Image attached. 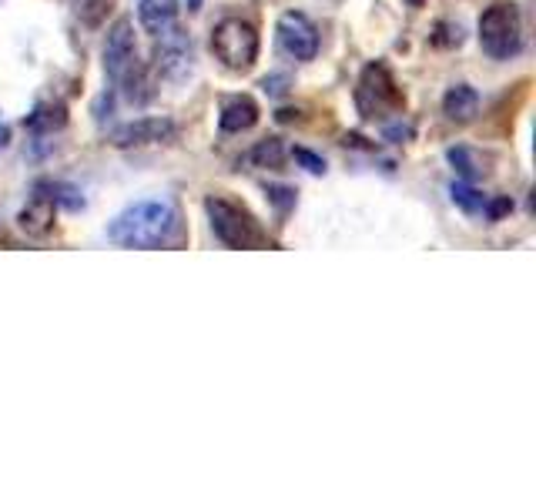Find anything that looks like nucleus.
<instances>
[{
  "mask_svg": "<svg viewBox=\"0 0 536 502\" xmlns=\"http://www.w3.org/2000/svg\"><path fill=\"white\" fill-rule=\"evenodd\" d=\"M108 238L121 248H165L178 238V211L168 201H138L111 221Z\"/></svg>",
  "mask_w": 536,
  "mask_h": 502,
  "instance_id": "obj_1",
  "label": "nucleus"
},
{
  "mask_svg": "<svg viewBox=\"0 0 536 502\" xmlns=\"http://www.w3.org/2000/svg\"><path fill=\"white\" fill-rule=\"evenodd\" d=\"M205 211H208V218H212V228L222 245L228 248H265L268 245V235L248 208L215 195L205 201Z\"/></svg>",
  "mask_w": 536,
  "mask_h": 502,
  "instance_id": "obj_2",
  "label": "nucleus"
},
{
  "mask_svg": "<svg viewBox=\"0 0 536 502\" xmlns=\"http://www.w3.org/2000/svg\"><path fill=\"white\" fill-rule=\"evenodd\" d=\"M480 44L483 51L496 57V61H506V57L520 54L523 47V21L516 4H493L490 11H483L480 17Z\"/></svg>",
  "mask_w": 536,
  "mask_h": 502,
  "instance_id": "obj_3",
  "label": "nucleus"
},
{
  "mask_svg": "<svg viewBox=\"0 0 536 502\" xmlns=\"http://www.w3.org/2000/svg\"><path fill=\"white\" fill-rule=\"evenodd\" d=\"M212 47L228 71H252L258 61V31L242 17H228L215 27Z\"/></svg>",
  "mask_w": 536,
  "mask_h": 502,
  "instance_id": "obj_4",
  "label": "nucleus"
},
{
  "mask_svg": "<svg viewBox=\"0 0 536 502\" xmlns=\"http://www.w3.org/2000/svg\"><path fill=\"white\" fill-rule=\"evenodd\" d=\"M362 118H386L389 111L406 108V94L399 91V84L392 81L386 64H369L359 77V91H356Z\"/></svg>",
  "mask_w": 536,
  "mask_h": 502,
  "instance_id": "obj_5",
  "label": "nucleus"
},
{
  "mask_svg": "<svg viewBox=\"0 0 536 502\" xmlns=\"http://www.w3.org/2000/svg\"><path fill=\"white\" fill-rule=\"evenodd\" d=\"M279 44L295 61H312L319 54V31H315V24L305 14L289 11L279 17Z\"/></svg>",
  "mask_w": 536,
  "mask_h": 502,
  "instance_id": "obj_6",
  "label": "nucleus"
},
{
  "mask_svg": "<svg viewBox=\"0 0 536 502\" xmlns=\"http://www.w3.org/2000/svg\"><path fill=\"white\" fill-rule=\"evenodd\" d=\"M158 47H155V67L161 77L168 81H181L188 71H191V37L181 34L178 27H168L165 34L155 37Z\"/></svg>",
  "mask_w": 536,
  "mask_h": 502,
  "instance_id": "obj_7",
  "label": "nucleus"
},
{
  "mask_svg": "<svg viewBox=\"0 0 536 502\" xmlns=\"http://www.w3.org/2000/svg\"><path fill=\"white\" fill-rule=\"evenodd\" d=\"M138 61V47H134V27L128 17H121L118 24L108 31V41H104V71L114 84L128 74V67Z\"/></svg>",
  "mask_w": 536,
  "mask_h": 502,
  "instance_id": "obj_8",
  "label": "nucleus"
},
{
  "mask_svg": "<svg viewBox=\"0 0 536 502\" xmlns=\"http://www.w3.org/2000/svg\"><path fill=\"white\" fill-rule=\"evenodd\" d=\"M175 121L168 118H141L131 124H121L118 131L111 134V141L118 148H145V144H161L175 138Z\"/></svg>",
  "mask_w": 536,
  "mask_h": 502,
  "instance_id": "obj_9",
  "label": "nucleus"
},
{
  "mask_svg": "<svg viewBox=\"0 0 536 502\" xmlns=\"http://www.w3.org/2000/svg\"><path fill=\"white\" fill-rule=\"evenodd\" d=\"M138 21L151 37H158V34H165L168 27L178 24V4L175 0H141Z\"/></svg>",
  "mask_w": 536,
  "mask_h": 502,
  "instance_id": "obj_10",
  "label": "nucleus"
},
{
  "mask_svg": "<svg viewBox=\"0 0 536 502\" xmlns=\"http://www.w3.org/2000/svg\"><path fill=\"white\" fill-rule=\"evenodd\" d=\"M258 124V104L248 98V94H235V98L225 101L222 108V131L225 134H242Z\"/></svg>",
  "mask_w": 536,
  "mask_h": 502,
  "instance_id": "obj_11",
  "label": "nucleus"
},
{
  "mask_svg": "<svg viewBox=\"0 0 536 502\" xmlns=\"http://www.w3.org/2000/svg\"><path fill=\"white\" fill-rule=\"evenodd\" d=\"M54 211H57V201L54 198H47V195H37V198H31L24 205V211H21V228L27 231V235H34V238H41V235H47V231L54 228Z\"/></svg>",
  "mask_w": 536,
  "mask_h": 502,
  "instance_id": "obj_12",
  "label": "nucleus"
},
{
  "mask_svg": "<svg viewBox=\"0 0 536 502\" xmlns=\"http://www.w3.org/2000/svg\"><path fill=\"white\" fill-rule=\"evenodd\" d=\"M443 114L456 124H469L476 114H480V94H476L473 88H466V84H456V88L446 91Z\"/></svg>",
  "mask_w": 536,
  "mask_h": 502,
  "instance_id": "obj_13",
  "label": "nucleus"
},
{
  "mask_svg": "<svg viewBox=\"0 0 536 502\" xmlns=\"http://www.w3.org/2000/svg\"><path fill=\"white\" fill-rule=\"evenodd\" d=\"M118 84H124V98H128L131 104H145V101L155 98V81H151V71L148 67H141L138 61L128 67V74H124Z\"/></svg>",
  "mask_w": 536,
  "mask_h": 502,
  "instance_id": "obj_14",
  "label": "nucleus"
},
{
  "mask_svg": "<svg viewBox=\"0 0 536 502\" xmlns=\"http://www.w3.org/2000/svg\"><path fill=\"white\" fill-rule=\"evenodd\" d=\"M64 124H67L64 104H37V108L27 114L24 128H31L34 134H51V131H61Z\"/></svg>",
  "mask_w": 536,
  "mask_h": 502,
  "instance_id": "obj_15",
  "label": "nucleus"
},
{
  "mask_svg": "<svg viewBox=\"0 0 536 502\" xmlns=\"http://www.w3.org/2000/svg\"><path fill=\"white\" fill-rule=\"evenodd\" d=\"M446 158L449 164L463 175L466 181H476V178H483L486 175V158L480 151H469V148H449L446 151Z\"/></svg>",
  "mask_w": 536,
  "mask_h": 502,
  "instance_id": "obj_16",
  "label": "nucleus"
},
{
  "mask_svg": "<svg viewBox=\"0 0 536 502\" xmlns=\"http://www.w3.org/2000/svg\"><path fill=\"white\" fill-rule=\"evenodd\" d=\"M282 161H285V148H282L279 138L258 141L252 148V154H248V164H255V168H268V171L282 168Z\"/></svg>",
  "mask_w": 536,
  "mask_h": 502,
  "instance_id": "obj_17",
  "label": "nucleus"
},
{
  "mask_svg": "<svg viewBox=\"0 0 536 502\" xmlns=\"http://www.w3.org/2000/svg\"><path fill=\"white\" fill-rule=\"evenodd\" d=\"M449 195H453V205L469 211V215H473V211H483V205H486V195H480L469 181H456V185L449 188Z\"/></svg>",
  "mask_w": 536,
  "mask_h": 502,
  "instance_id": "obj_18",
  "label": "nucleus"
},
{
  "mask_svg": "<svg viewBox=\"0 0 536 502\" xmlns=\"http://www.w3.org/2000/svg\"><path fill=\"white\" fill-rule=\"evenodd\" d=\"M295 161H299L305 171H312V175H325V161L319 158V154H312L305 148H295Z\"/></svg>",
  "mask_w": 536,
  "mask_h": 502,
  "instance_id": "obj_19",
  "label": "nucleus"
},
{
  "mask_svg": "<svg viewBox=\"0 0 536 502\" xmlns=\"http://www.w3.org/2000/svg\"><path fill=\"white\" fill-rule=\"evenodd\" d=\"M463 41V27H453V24H439V31H436V37H433V44H439V47H449V44H459Z\"/></svg>",
  "mask_w": 536,
  "mask_h": 502,
  "instance_id": "obj_20",
  "label": "nucleus"
},
{
  "mask_svg": "<svg viewBox=\"0 0 536 502\" xmlns=\"http://www.w3.org/2000/svg\"><path fill=\"white\" fill-rule=\"evenodd\" d=\"M483 211H486V218H490V221H500L503 215H510V211H513V201L510 198H486V205H483Z\"/></svg>",
  "mask_w": 536,
  "mask_h": 502,
  "instance_id": "obj_21",
  "label": "nucleus"
},
{
  "mask_svg": "<svg viewBox=\"0 0 536 502\" xmlns=\"http://www.w3.org/2000/svg\"><path fill=\"white\" fill-rule=\"evenodd\" d=\"M268 195H272V201L279 205L282 211L295 205V191L292 188H268Z\"/></svg>",
  "mask_w": 536,
  "mask_h": 502,
  "instance_id": "obj_22",
  "label": "nucleus"
},
{
  "mask_svg": "<svg viewBox=\"0 0 536 502\" xmlns=\"http://www.w3.org/2000/svg\"><path fill=\"white\" fill-rule=\"evenodd\" d=\"M282 84H285V77H265V81H262V88H265L268 94H282V91H285Z\"/></svg>",
  "mask_w": 536,
  "mask_h": 502,
  "instance_id": "obj_23",
  "label": "nucleus"
},
{
  "mask_svg": "<svg viewBox=\"0 0 536 502\" xmlns=\"http://www.w3.org/2000/svg\"><path fill=\"white\" fill-rule=\"evenodd\" d=\"M386 138H389V141H399V138H409V128H389V131H386Z\"/></svg>",
  "mask_w": 536,
  "mask_h": 502,
  "instance_id": "obj_24",
  "label": "nucleus"
},
{
  "mask_svg": "<svg viewBox=\"0 0 536 502\" xmlns=\"http://www.w3.org/2000/svg\"><path fill=\"white\" fill-rule=\"evenodd\" d=\"M7 144H11V128L0 121V148H7Z\"/></svg>",
  "mask_w": 536,
  "mask_h": 502,
  "instance_id": "obj_25",
  "label": "nucleus"
},
{
  "mask_svg": "<svg viewBox=\"0 0 536 502\" xmlns=\"http://www.w3.org/2000/svg\"><path fill=\"white\" fill-rule=\"evenodd\" d=\"M185 4H188V11L195 14V11H201V4H205V0H185Z\"/></svg>",
  "mask_w": 536,
  "mask_h": 502,
  "instance_id": "obj_26",
  "label": "nucleus"
},
{
  "mask_svg": "<svg viewBox=\"0 0 536 502\" xmlns=\"http://www.w3.org/2000/svg\"><path fill=\"white\" fill-rule=\"evenodd\" d=\"M406 4H409V7H423L426 0H406Z\"/></svg>",
  "mask_w": 536,
  "mask_h": 502,
  "instance_id": "obj_27",
  "label": "nucleus"
}]
</instances>
